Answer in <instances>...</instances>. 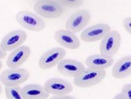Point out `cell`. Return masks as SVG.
I'll return each mask as SVG.
<instances>
[{
    "label": "cell",
    "mask_w": 131,
    "mask_h": 99,
    "mask_svg": "<svg viewBox=\"0 0 131 99\" xmlns=\"http://www.w3.org/2000/svg\"><path fill=\"white\" fill-rule=\"evenodd\" d=\"M16 19L20 26L30 31L39 32L46 27V23L41 17L29 11L23 10L18 12Z\"/></svg>",
    "instance_id": "cell-2"
},
{
    "label": "cell",
    "mask_w": 131,
    "mask_h": 99,
    "mask_svg": "<svg viewBox=\"0 0 131 99\" xmlns=\"http://www.w3.org/2000/svg\"><path fill=\"white\" fill-rule=\"evenodd\" d=\"M112 30L108 24L104 23L96 24L85 29L81 33L80 39L86 43L101 41Z\"/></svg>",
    "instance_id": "cell-7"
},
{
    "label": "cell",
    "mask_w": 131,
    "mask_h": 99,
    "mask_svg": "<svg viewBox=\"0 0 131 99\" xmlns=\"http://www.w3.org/2000/svg\"><path fill=\"white\" fill-rule=\"evenodd\" d=\"M44 86L47 92L52 96L68 95L73 91V86L70 82L60 78L48 79Z\"/></svg>",
    "instance_id": "cell-9"
},
{
    "label": "cell",
    "mask_w": 131,
    "mask_h": 99,
    "mask_svg": "<svg viewBox=\"0 0 131 99\" xmlns=\"http://www.w3.org/2000/svg\"><path fill=\"white\" fill-rule=\"evenodd\" d=\"M57 68L61 74L74 79L86 69L83 63L73 59H64L57 65Z\"/></svg>",
    "instance_id": "cell-12"
},
{
    "label": "cell",
    "mask_w": 131,
    "mask_h": 99,
    "mask_svg": "<svg viewBox=\"0 0 131 99\" xmlns=\"http://www.w3.org/2000/svg\"><path fill=\"white\" fill-rule=\"evenodd\" d=\"M85 63L88 68L106 71L113 65L114 59L113 58L99 53L88 56L86 59Z\"/></svg>",
    "instance_id": "cell-15"
},
{
    "label": "cell",
    "mask_w": 131,
    "mask_h": 99,
    "mask_svg": "<svg viewBox=\"0 0 131 99\" xmlns=\"http://www.w3.org/2000/svg\"><path fill=\"white\" fill-rule=\"evenodd\" d=\"M59 4L63 8H74L81 6L84 3V1L82 0H57Z\"/></svg>",
    "instance_id": "cell-18"
},
{
    "label": "cell",
    "mask_w": 131,
    "mask_h": 99,
    "mask_svg": "<svg viewBox=\"0 0 131 99\" xmlns=\"http://www.w3.org/2000/svg\"><path fill=\"white\" fill-rule=\"evenodd\" d=\"M5 95L7 99H27L20 86L5 87Z\"/></svg>",
    "instance_id": "cell-17"
},
{
    "label": "cell",
    "mask_w": 131,
    "mask_h": 99,
    "mask_svg": "<svg viewBox=\"0 0 131 99\" xmlns=\"http://www.w3.org/2000/svg\"><path fill=\"white\" fill-rule=\"evenodd\" d=\"M7 56V51H6L3 48L0 47V59L3 60V59H5Z\"/></svg>",
    "instance_id": "cell-22"
},
{
    "label": "cell",
    "mask_w": 131,
    "mask_h": 99,
    "mask_svg": "<svg viewBox=\"0 0 131 99\" xmlns=\"http://www.w3.org/2000/svg\"><path fill=\"white\" fill-rule=\"evenodd\" d=\"M66 51L62 47H55L48 50L41 56L38 66L42 69H49L57 66L63 60Z\"/></svg>",
    "instance_id": "cell-8"
},
{
    "label": "cell",
    "mask_w": 131,
    "mask_h": 99,
    "mask_svg": "<svg viewBox=\"0 0 131 99\" xmlns=\"http://www.w3.org/2000/svg\"><path fill=\"white\" fill-rule=\"evenodd\" d=\"M113 99H126V98H125L124 95H123V94L121 92V93H119L118 94H116V95L113 97Z\"/></svg>",
    "instance_id": "cell-23"
},
{
    "label": "cell",
    "mask_w": 131,
    "mask_h": 99,
    "mask_svg": "<svg viewBox=\"0 0 131 99\" xmlns=\"http://www.w3.org/2000/svg\"><path fill=\"white\" fill-rule=\"evenodd\" d=\"M121 35L118 31L112 30L100 41V53L113 58L118 53L121 45Z\"/></svg>",
    "instance_id": "cell-6"
},
{
    "label": "cell",
    "mask_w": 131,
    "mask_h": 99,
    "mask_svg": "<svg viewBox=\"0 0 131 99\" xmlns=\"http://www.w3.org/2000/svg\"><path fill=\"white\" fill-rule=\"evenodd\" d=\"M106 75L105 70L88 68L78 77L74 79L73 83L77 87L85 89L101 83Z\"/></svg>",
    "instance_id": "cell-1"
},
{
    "label": "cell",
    "mask_w": 131,
    "mask_h": 99,
    "mask_svg": "<svg viewBox=\"0 0 131 99\" xmlns=\"http://www.w3.org/2000/svg\"><path fill=\"white\" fill-rule=\"evenodd\" d=\"M54 37L62 48L69 50H77L81 46V41L75 33L67 29L58 30L54 33Z\"/></svg>",
    "instance_id": "cell-11"
},
{
    "label": "cell",
    "mask_w": 131,
    "mask_h": 99,
    "mask_svg": "<svg viewBox=\"0 0 131 99\" xmlns=\"http://www.w3.org/2000/svg\"><path fill=\"white\" fill-rule=\"evenodd\" d=\"M91 19V13L88 10H77L67 20L65 29L74 33L83 31Z\"/></svg>",
    "instance_id": "cell-5"
},
{
    "label": "cell",
    "mask_w": 131,
    "mask_h": 99,
    "mask_svg": "<svg viewBox=\"0 0 131 99\" xmlns=\"http://www.w3.org/2000/svg\"><path fill=\"white\" fill-rule=\"evenodd\" d=\"M33 9L35 13L42 18L49 19L60 17L64 13V8L57 0L38 1L35 4Z\"/></svg>",
    "instance_id": "cell-3"
},
{
    "label": "cell",
    "mask_w": 131,
    "mask_h": 99,
    "mask_svg": "<svg viewBox=\"0 0 131 99\" xmlns=\"http://www.w3.org/2000/svg\"><path fill=\"white\" fill-rule=\"evenodd\" d=\"M30 77L28 70L24 68H14L4 70L0 75V82L5 87L20 86Z\"/></svg>",
    "instance_id": "cell-4"
},
{
    "label": "cell",
    "mask_w": 131,
    "mask_h": 99,
    "mask_svg": "<svg viewBox=\"0 0 131 99\" xmlns=\"http://www.w3.org/2000/svg\"><path fill=\"white\" fill-rule=\"evenodd\" d=\"M27 39V33L22 30H15L7 33L1 40L0 47L6 51L13 50L22 46Z\"/></svg>",
    "instance_id": "cell-10"
},
{
    "label": "cell",
    "mask_w": 131,
    "mask_h": 99,
    "mask_svg": "<svg viewBox=\"0 0 131 99\" xmlns=\"http://www.w3.org/2000/svg\"><path fill=\"white\" fill-rule=\"evenodd\" d=\"M31 48L26 45H22L13 50L9 55L6 59L7 66L9 69L20 68L28 60L31 55Z\"/></svg>",
    "instance_id": "cell-13"
},
{
    "label": "cell",
    "mask_w": 131,
    "mask_h": 99,
    "mask_svg": "<svg viewBox=\"0 0 131 99\" xmlns=\"http://www.w3.org/2000/svg\"><path fill=\"white\" fill-rule=\"evenodd\" d=\"M112 75L116 79H123L131 75V55L123 56L113 65Z\"/></svg>",
    "instance_id": "cell-14"
},
{
    "label": "cell",
    "mask_w": 131,
    "mask_h": 99,
    "mask_svg": "<svg viewBox=\"0 0 131 99\" xmlns=\"http://www.w3.org/2000/svg\"><path fill=\"white\" fill-rule=\"evenodd\" d=\"M23 92L27 99H48L50 94L45 86L37 84H30L22 87Z\"/></svg>",
    "instance_id": "cell-16"
},
{
    "label": "cell",
    "mask_w": 131,
    "mask_h": 99,
    "mask_svg": "<svg viewBox=\"0 0 131 99\" xmlns=\"http://www.w3.org/2000/svg\"><path fill=\"white\" fill-rule=\"evenodd\" d=\"M49 99H77L75 97L70 95H62V96H52Z\"/></svg>",
    "instance_id": "cell-21"
},
{
    "label": "cell",
    "mask_w": 131,
    "mask_h": 99,
    "mask_svg": "<svg viewBox=\"0 0 131 99\" xmlns=\"http://www.w3.org/2000/svg\"><path fill=\"white\" fill-rule=\"evenodd\" d=\"M123 25L126 31L131 35V17H128L123 19Z\"/></svg>",
    "instance_id": "cell-20"
},
{
    "label": "cell",
    "mask_w": 131,
    "mask_h": 99,
    "mask_svg": "<svg viewBox=\"0 0 131 99\" xmlns=\"http://www.w3.org/2000/svg\"><path fill=\"white\" fill-rule=\"evenodd\" d=\"M121 93L126 99H131V84H124L122 87Z\"/></svg>",
    "instance_id": "cell-19"
}]
</instances>
